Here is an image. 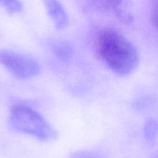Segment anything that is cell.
Segmentation results:
<instances>
[{
	"label": "cell",
	"instance_id": "obj_2",
	"mask_svg": "<svg viewBox=\"0 0 158 158\" xmlns=\"http://www.w3.org/2000/svg\"><path fill=\"white\" fill-rule=\"evenodd\" d=\"M9 123L15 131L42 141L56 138L53 127L38 112L26 105L17 104L11 108Z\"/></svg>",
	"mask_w": 158,
	"mask_h": 158
},
{
	"label": "cell",
	"instance_id": "obj_7",
	"mask_svg": "<svg viewBox=\"0 0 158 158\" xmlns=\"http://www.w3.org/2000/svg\"><path fill=\"white\" fill-rule=\"evenodd\" d=\"M0 6L9 14H15L23 10V5L19 0H0Z\"/></svg>",
	"mask_w": 158,
	"mask_h": 158
},
{
	"label": "cell",
	"instance_id": "obj_9",
	"mask_svg": "<svg viewBox=\"0 0 158 158\" xmlns=\"http://www.w3.org/2000/svg\"><path fill=\"white\" fill-rule=\"evenodd\" d=\"M75 158H92V157H89V156L85 155V154H78V156H77V157H76Z\"/></svg>",
	"mask_w": 158,
	"mask_h": 158
},
{
	"label": "cell",
	"instance_id": "obj_5",
	"mask_svg": "<svg viewBox=\"0 0 158 158\" xmlns=\"http://www.w3.org/2000/svg\"><path fill=\"white\" fill-rule=\"evenodd\" d=\"M52 49L56 56L62 61H68L73 53L72 46L64 40L55 42L52 44Z\"/></svg>",
	"mask_w": 158,
	"mask_h": 158
},
{
	"label": "cell",
	"instance_id": "obj_3",
	"mask_svg": "<svg viewBox=\"0 0 158 158\" xmlns=\"http://www.w3.org/2000/svg\"><path fill=\"white\" fill-rule=\"evenodd\" d=\"M0 64L20 79L35 77L40 71V65L32 57L9 49H0Z\"/></svg>",
	"mask_w": 158,
	"mask_h": 158
},
{
	"label": "cell",
	"instance_id": "obj_1",
	"mask_svg": "<svg viewBox=\"0 0 158 158\" xmlns=\"http://www.w3.org/2000/svg\"><path fill=\"white\" fill-rule=\"evenodd\" d=\"M97 52L103 63L120 77L132 73L139 64V53L123 34L112 29H103L97 37Z\"/></svg>",
	"mask_w": 158,
	"mask_h": 158
},
{
	"label": "cell",
	"instance_id": "obj_4",
	"mask_svg": "<svg viewBox=\"0 0 158 158\" xmlns=\"http://www.w3.org/2000/svg\"><path fill=\"white\" fill-rule=\"evenodd\" d=\"M47 13L56 27L58 29H63L69 23L67 14L63 6L57 0H43Z\"/></svg>",
	"mask_w": 158,
	"mask_h": 158
},
{
	"label": "cell",
	"instance_id": "obj_6",
	"mask_svg": "<svg viewBox=\"0 0 158 158\" xmlns=\"http://www.w3.org/2000/svg\"><path fill=\"white\" fill-rule=\"evenodd\" d=\"M91 4L101 10H112L117 13L123 8V0H89Z\"/></svg>",
	"mask_w": 158,
	"mask_h": 158
},
{
	"label": "cell",
	"instance_id": "obj_8",
	"mask_svg": "<svg viewBox=\"0 0 158 158\" xmlns=\"http://www.w3.org/2000/svg\"><path fill=\"white\" fill-rule=\"evenodd\" d=\"M157 134V124L154 120H150L145 125L144 135L148 140H151L156 137Z\"/></svg>",
	"mask_w": 158,
	"mask_h": 158
}]
</instances>
